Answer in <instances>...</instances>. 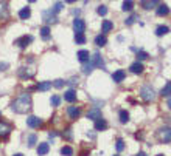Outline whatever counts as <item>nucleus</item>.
<instances>
[{
  "mask_svg": "<svg viewBox=\"0 0 171 156\" xmlns=\"http://www.w3.org/2000/svg\"><path fill=\"white\" fill-rule=\"evenodd\" d=\"M30 108H31V96L30 94H22V96H19L13 104H11V110L14 111V113H17V115H23V113H27V111H30Z\"/></svg>",
  "mask_w": 171,
  "mask_h": 156,
  "instance_id": "1",
  "label": "nucleus"
},
{
  "mask_svg": "<svg viewBox=\"0 0 171 156\" xmlns=\"http://www.w3.org/2000/svg\"><path fill=\"white\" fill-rule=\"evenodd\" d=\"M156 136H157V139H159L160 142H171V128L170 127H162V128H159L157 133H156Z\"/></svg>",
  "mask_w": 171,
  "mask_h": 156,
  "instance_id": "2",
  "label": "nucleus"
},
{
  "mask_svg": "<svg viewBox=\"0 0 171 156\" xmlns=\"http://www.w3.org/2000/svg\"><path fill=\"white\" fill-rule=\"evenodd\" d=\"M140 96H142V99H143V101L151 102V101H154V99H156V91H154L149 85H145V87L140 90Z\"/></svg>",
  "mask_w": 171,
  "mask_h": 156,
  "instance_id": "3",
  "label": "nucleus"
},
{
  "mask_svg": "<svg viewBox=\"0 0 171 156\" xmlns=\"http://www.w3.org/2000/svg\"><path fill=\"white\" fill-rule=\"evenodd\" d=\"M31 42H33V37H31V36H22V37H19L17 40H14V45L19 46V48H25V46H28Z\"/></svg>",
  "mask_w": 171,
  "mask_h": 156,
  "instance_id": "4",
  "label": "nucleus"
},
{
  "mask_svg": "<svg viewBox=\"0 0 171 156\" xmlns=\"http://www.w3.org/2000/svg\"><path fill=\"white\" fill-rule=\"evenodd\" d=\"M42 19L47 22V23H56V22H58V17H56V14H54L51 9L44 11V12H42Z\"/></svg>",
  "mask_w": 171,
  "mask_h": 156,
  "instance_id": "5",
  "label": "nucleus"
},
{
  "mask_svg": "<svg viewBox=\"0 0 171 156\" xmlns=\"http://www.w3.org/2000/svg\"><path fill=\"white\" fill-rule=\"evenodd\" d=\"M11 130H13V127H11L8 122H5V121H0V136H2V138L8 136V135L11 133Z\"/></svg>",
  "mask_w": 171,
  "mask_h": 156,
  "instance_id": "6",
  "label": "nucleus"
},
{
  "mask_svg": "<svg viewBox=\"0 0 171 156\" xmlns=\"http://www.w3.org/2000/svg\"><path fill=\"white\" fill-rule=\"evenodd\" d=\"M129 70H131V73H134V74H142L143 70H145V67H143V64H142L140 60H137V62H134V64L129 67Z\"/></svg>",
  "mask_w": 171,
  "mask_h": 156,
  "instance_id": "7",
  "label": "nucleus"
},
{
  "mask_svg": "<svg viewBox=\"0 0 171 156\" xmlns=\"http://www.w3.org/2000/svg\"><path fill=\"white\" fill-rule=\"evenodd\" d=\"M73 30H75V33H84L86 22L83 19H75L73 20Z\"/></svg>",
  "mask_w": 171,
  "mask_h": 156,
  "instance_id": "8",
  "label": "nucleus"
},
{
  "mask_svg": "<svg viewBox=\"0 0 171 156\" xmlns=\"http://www.w3.org/2000/svg\"><path fill=\"white\" fill-rule=\"evenodd\" d=\"M90 62L93 64V67H98V68H104V62L100 56V53H95L92 57H90Z\"/></svg>",
  "mask_w": 171,
  "mask_h": 156,
  "instance_id": "9",
  "label": "nucleus"
},
{
  "mask_svg": "<svg viewBox=\"0 0 171 156\" xmlns=\"http://www.w3.org/2000/svg\"><path fill=\"white\" fill-rule=\"evenodd\" d=\"M41 124H42V121H41L38 116H30L28 119H27V125H28L30 128H38Z\"/></svg>",
  "mask_w": 171,
  "mask_h": 156,
  "instance_id": "10",
  "label": "nucleus"
},
{
  "mask_svg": "<svg viewBox=\"0 0 171 156\" xmlns=\"http://www.w3.org/2000/svg\"><path fill=\"white\" fill-rule=\"evenodd\" d=\"M67 113H69V116H70V119H78L80 117V115H81V108L80 107H69V110H67Z\"/></svg>",
  "mask_w": 171,
  "mask_h": 156,
  "instance_id": "11",
  "label": "nucleus"
},
{
  "mask_svg": "<svg viewBox=\"0 0 171 156\" xmlns=\"http://www.w3.org/2000/svg\"><path fill=\"white\" fill-rule=\"evenodd\" d=\"M76 57H78V60L80 62H87V60H90V53L87 51V50H80L78 53H76Z\"/></svg>",
  "mask_w": 171,
  "mask_h": 156,
  "instance_id": "12",
  "label": "nucleus"
},
{
  "mask_svg": "<svg viewBox=\"0 0 171 156\" xmlns=\"http://www.w3.org/2000/svg\"><path fill=\"white\" fill-rule=\"evenodd\" d=\"M126 78V73L123 71V70H117L114 74H112V80L115 82V83H120V82H123Z\"/></svg>",
  "mask_w": 171,
  "mask_h": 156,
  "instance_id": "13",
  "label": "nucleus"
},
{
  "mask_svg": "<svg viewBox=\"0 0 171 156\" xmlns=\"http://www.w3.org/2000/svg\"><path fill=\"white\" fill-rule=\"evenodd\" d=\"M101 117V110L100 108H92V110H89V113H87V119H92V121H96V119H100Z\"/></svg>",
  "mask_w": 171,
  "mask_h": 156,
  "instance_id": "14",
  "label": "nucleus"
},
{
  "mask_svg": "<svg viewBox=\"0 0 171 156\" xmlns=\"http://www.w3.org/2000/svg\"><path fill=\"white\" fill-rule=\"evenodd\" d=\"M106 128H107V122H106V119L100 117V119L95 121V130H96V131H103V130H106Z\"/></svg>",
  "mask_w": 171,
  "mask_h": 156,
  "instance_id": "15",
  "label": "nucleus"
},
{
  "mask_svg": "<svg viewBox=\"0 0 171 156\" xmlns=\"http://www.w3.org/2000/svg\"><path fill=\"white\" fill-rule=\"evenodd\" d=\"M64 99L67 101V102H75L76 101V91L75 90H67L65 93H64Z\"/></svg>",
  "mask_w": 171,
  "mask_h": 156,
  "instance_id": "16",
  "label": "nucleus"
},
{
  "mask_svg": "<svg viewBox=\"0 0 171 156\" xmlns=\"http://www.w3.org/2000/svg\"><path fill=\"white\" fill-rule=\"evenodd\" d=\"M9 11H8V5L5 2H0V19H8Z\"/></svg>",
  "mask_w": 171,
  "mask_h": 156,
  "instance_id": "17",
  "label": "nucleus"
},
{
  "mask_svg": "<svg viewBox=\"0 0 171 156\" xmlns=\"http://www.w3.org/2000/svg\"><path fill=\"white\" fill-rule=\"evenodd\" d=\"M50 152V145L47 144V142H42V144H39V147H38V155L39 156H44L47 155Z\"/></svg>",
  "mask_w": 171,
  "mask_h": 156,
  "instance_id": "18",
  "label": "nucleus"
},
{
  "mask_svg": "<svg viewBox=\"0 0 171 156\" xmlns=\"http://www.w3.org/2000/svg\"><path fill=\"white\" fill-rule=\"evenodd\" d=\"M106 43H107L106 34H98V36L95 37V45H96V46H104Z\"/></svg>",
  "mask_w": 171,
  "mask_h": 156,
  "instance_id": "19",
  "label": "nucleus"
},
{
  "mask_svg": "<svg viewBox=\"0 0 171 156\" xmlns=\"http://www.w3.org/2000/svg\"><path fill=\"white\" fill-rule=\"evenodd\" d=\"M156 12H157V16H160V17H162V16H168V14H170V8H168L167 5H159Z\"/></svg>",
  "mask_w": 171,
  "mask_h": 156,
  "instance_id": "20",
  "label": "nucleus"
},
{
  "mask_svg": "<svg viewBox=\"0 0 171 156\" xmlns=\"http://www.w3.org/2000/svg\"><path fill=\"white\" fill-rule=\"evenodd\" d=\"M112 28H114V23H112L111 20H104V22H103V25H101V33H103V34H106V33H109Z\"/></svg>",
  "mask_w": 171,
  "mask_h": 156,
  "instance_id": "21",
  "label": "nucleus"
},
{
  "mask_svg": "<svg viewBox=\"0 0 171 156\" xmlns=\"http://www.w3.org/2000/svg\"><path fill=\"white\" fill-rule=\"evenodd\" d=\"M30 16H31V9L27 6V8H22L20 9V12H19V17L22 19V20H27V19H30Z\"/></svg>",
  "mask_w": 171,
  "mask_h": 156,
  "instance_id": "22",
  "label": "nucleus"
},
{
  "mask_svg": "<svg viewBox=\"0 0 171 156\" xmlns=\"http://www.w3.org/2000/svg\"><path fill=\"white\" fill-rule=\"evenodd\" d=\"M142 3H143V8L145 9H153L154 6L159 5V0H143Z\"/></svg>",
  "mask_w": 171,
  "mask_h": 156,
  "instance_id": "23",
  "label": "nucleus"
},
{
  "mask_svg": "<svg viewBox=\"0 0 171 156\" xmlns=\"http://www.w3.org/2000/svg\"><path fill=\"white\" fill-rule=\"evenodd\" d=\"M168 33H170V28L165 26V25H160V26H157V30H156V34H157L159 37H162V36H165V34H168Z\"/></svg>",
  "mask_w": 171,
  "mask_h": 156,
  "instance_id": "24",
  "label": "nucleus"
},
{
  "mask_svg": "<svg viewBox=\"0 0 171 156\" xmlns=\"http://www.w3.org/2000/svg\"><path fill=\"white\" fill-rule=\"evenodd\" d=\"M93 68H95V67H93V64H92L90 60H87V62H84V67H83V73H84V74H90V73L93 71Z\"/></svg>",
  "mask_w": 171,
  "mask_h": 156,
  "instance_id": "25",
  "label": "nucleus"
},
{
  "mask_svg": "<svg viewBox=\"0 0 171 156\" xmlns=\"http://www.w3.org/2000/svg\"><path fill=\"white\" fill-rule=\"evenodd\" d=\"M39 33H41V37H42L44 40L50 39V28H48V26H42V28L39 30Z\"/></svg>",
  "mask_w": 171,
  "mask_h": 156,
  "instance_id": "26",
  "label": "nucleus"
},
{
  "mask_svg": "<svg viewBox=\"0 0 171 156\" xmlns=\"http://www.w3.org/2000/svg\"><path fill=\"white\" fill-rule=\"evenodd\" d=\"M33 71H27V68H20L19 70V76L20 78H23V79H28V78H33Z\"/></svg>",
  "mask_w": 171,
  "mask_h": 156,
  "instance_id": "27",
  "label": "nucleus"
},
{
  "mask_svg": "<svg viewBox=\"0 0 171 156\" xmlns=\"http://www.w3.org/2000/svg\"><path fill=\"white\" fill-rule=\"evenodd\" d=\"M61 155L62 156H72L73 155V149H72L70 145H64V147L61 149Z\"/></svg>",
  "mask_w": 171,
  "mask_h": 156,
  "instance_id": "28",
  "label": "nucleus"
},
{
  "mask_svg": "<svg viewBox=\"0 0 171 156\" xmlns=\"http://www.w3.org/2000/svg\"><path fill=\"white\" fill-rule=\"evenodd\" d=\"M75 42H76L78 45H83V43H86L84 33H75Z\"/></svg>",
  "mask_w": 171,
  "mask_h": 156,
  "instance_id": "29",
  "label": "nucleus"
},
{
  "mask_svg": "<svg viewBox=\"0 0 171 156\" xmlns=\"http://www.w3.org/2000/svg\"><path fill=\"white\" fill-rule=\"evenodd\" d=\"M36 88H38L39 91H47V90H50V88H51V82H41Z\"/></svg>",
  "mask_w": 171,
  "mask_h": 156,
  "instance_id": "30",
  "label": "nucleus"
},
{
  "mask_svg": "<svg viewBox=\"0 0 171 156\" xmlns=\"http://www.w3.org/2000/svg\"><path fill=\"white\" fill-rule=\"evenodd\" d=\"M120 122L122 124H128L129 122V113L126 110H122L120 111Z\"/></svg>",
  "mask_w": 171,
  "mask_h": 156,
  "instance_id": "31",
  "label": "nucleus"
},
{
  "mask_svg": "<svg viewBox=\"0 0 171 156\" xmlns=\"http://www.w3.org/2000/svg\"><path fill=\"white\" fill-rule=\"evenodd\" d=\"M132 8H134V2L132 0H125L123 2V6H122L123 11H132Z\"/></svg>",
  "mask_w": 171,
  "mask_h": 156,
  "instance_id": "32",
  "label": "nucleus"
},
{
  "mask_svg": "<svg viewBox=\"0 0 171 156\" xmlns=\"http://www.w3.org/2000/svg\"><path fill=\"white\" fill-rule=\"evenodd\" d=\"M160 94H162V96H170V94H171V80L167 83V85H165V87H163V88H162Z\"/></svg>",
  "mask_w": 171,
  "mask_h": 156,
  "instance_id": "33",
  "label": "nucleus"
},
{
  "mask_svg": "<svg viewBox=\"0 0 171 156\" xmlns=\"http://www.w3.org/2000/svg\"><path fill=\"white\" fill-rule=\"evenodd\" d=\"M125 141L123 139H117V142H115V149H117V152H123L125 150Z\"/></svg>",
  "mask_w": 171,
  "mask_h": 156,
  "instance_id": "34",
  "label": "nucleus"
},
{
  "mask_svg": "<svg viewBox=\"0 0 171 156\" xmlns=\"http://www.w3.org/2000/svg\"><path fill=\"white\" fill-rule=\"evenodd\" d=\"M137 19H138V16H135V14H132L131 17H128V19L125 20V25H126V26H131V25H132V23H134V22L137 20Z\"/></svg>",
  "mask_w": 171,
  "mask_h": 156,
  "instance_id": "35",
  "label": "nucleus"
},
{
  "mask_svg": "<svg viewBox=\"0 0 171 156\" xmlns=\"http://www.w3.org/2000/svg\"><path fill=\"white\" fill-rule=\"evenodd\" d=\"M148 57H149V54H148L146 51H138V53H137V59H138V60H146Z\"/></svg>",
  "mask_w": 171,
  "mask_h": 156,
  "instance_id": "36",
  "label": "nucleus"
},
{
  "mask_svg": "<svg viewBox=\"0 0 171 156\" xmlns=\"http://www.w3.org/2000/svg\"><path fill=\"white\" fill-rule=\"evenodd\" d=\"M62 6H64V3H62V2H58V3H54V6H53V9H51V11H53L54 14H58V12L62 9Z\"/></svg>",
  "mask_w": 171,
  "mask_h": 156,
  "instance_id": "37",
  "label": "nucleus"
},
{
  "mask_svg": "<svg viewBox=\"0 0 171 156\" xmlns=\"http://www.w3.org/2000/svg\"><path fill=\"white\" fill-rule=\"evenodd\" d=\"M96 12H98L100 16H106V14H107V8H106L104 5H100V6L96 8Z\"/></svg>",
  "mask_w": 171,
  "mask_h": 156,
  "instance_id": "38",
  "label": "nucleus"
},
{
  "mask_svg": "<svg viewBox=\"0 0 171 156\" xmlns=\"http://www.w3.org/2000/svg\"><path fill=\"white\" fill-rule=\"evenodd\" d=\"M36 142H38V138H36V135H30V136H28V147H33Z\"/></svg>",
  "mask_w": 171,
  "mask_h": 156,
  "instance_id": "39",
  "label": "nucleus"
},
{
  "mask_svg": "<svg viewBox=\"0 0 171 156\" xmlns=\"http://www.w3.org/2000/svg\"><path fill=\"white\" fill-rule=\"evenodd\" d=\"M61 104V97L59 96H51V105L53 107H58Z\"/></svg>",
  "mask_w": 171,
  "mask_h": 156,
  "instance_id": "40",
  "label": "nucleus"
},
{
  "mask_svg": "<svg viewBox=\"0 0 171 156\" xmlns=\"http://www.w3.org/2000/svg\"><path fill=\"white\" fill-rule=\"evenodd\" d=\"M64 83H67V82H64L62 79H56V80L53 82V85H54L56 88H62V87H64Z\"/></svg>",
  "mask_w": 171,
  "mask_h": 156,
  "instance_id": "41",
  "label": "nucleus"
},
{
  "mask_svg": "<svg viewBox=\"0 0 171 156\" xmlns=\"http://www.w3.org/2000/svg\"><path fill=\"white\" fill-rule=\"evenodd\" d=\"M8 68V64L6 62H3V64H0V71H5Z\"/></svg>",
  "mask_w": 171,
  "mask_h": 156,
  "instance_id": "42",
  "label": "nucleus"
},
{
  "mask_svg": "<svg viewBox=\"0 0 171 156\" xmlns=\"http://www.w3.org/2000/svg\"><path fill=\"white\" fill-rule=\"evenodd\" d=\"M135 156H148V155H146L145 152H138V153H137V155H135Z\"/></svg>",
  "mask_w": 171,
  "mask_h": 156,
  "instance_id": "43",
  "label": "nucleus"
},
{
  "mask_svg": "<svg viewBox=\"0 0 171 156\" xmlns=\"http://www.w3.org/2000/svg\"><path fill=\"white\" fill-rule=\"evenodd\" d=\"M65 2H67V3H75L76 0H65Z\"/></svg>",
  "mask_w": 171,
  "mask_h": 156,
  "instance_id": "44",
  "label": "nucleus"
},
{
  "mask_svg": "<svg viewBox=\"0 0 171 156\" xmlns=\"http://www.w3.org/2000/svg\"><path fill=\"white\" fill-rule=\"evenodd\" d=\"M167 105H168V108H170V110H171V99H170V101H168V104H167Z\"/></svg>",
  "mask_w": 171,
  "mask_h": 156,
  "instance_id": "45",
  "label": "nucleus"
},
{
  "mask_svg": "<svg viewBox=\"0 0 171 156\" xmlns=\"http://www.w3.org/2000/svg\"><path fill=\"white\" fill-rule=\"evenodd\" d=\"M14 156H23V155H22V153H16Z\"/></svg>",
  "mask_w": 171,
  "mask_h": 156,
  "instance_id": "46",
  "label": "nucleus"
},
{
  "mask_svg": "<svg viewBox=\"0 0 171 156\" xmlns=\"http://www.w3.org/2000/svg\"><path fill=\"white\" fill-rule=\"evenodd\" d=\"M28 2H30V3H33V2H36V0H28Z\"/></svg>",
  "mask_w": 171,
  "mask_h": 156,
  "instance_id": "47",
  "label": "nucleus"
},
{
  "mask_svg": "<svg viewBox=\"0 0 171 156\" xmlns=\"http://www.w3.org/2000/svg\"><path fill=\"white\" fill-rule=\"evenodd\" d=\"M157 156H163V155H157Z\"/></svg>",
  "mask_w": 171,
  "mask_h": 156,
  "instance_id": "48",
  "label": "nucleus"
},
{
  "mask_svg": "<svg viewBox=\"0 0 171 156\" xmlns=\"http://www.w3.org/2000/svg\"><path fill=\"white\" fill-rule=\"evenodd\" d=\"M0 116H2V113H0Z\"/></svg>",
  "mask_w": 171,
  "mask_h": 156,
  "instance_id": "49",
  "label": "nucleus"
},
{
  "mask_svg": "<svg viewBox=\"0 0 171 156\" xmlns=\"http://www.w3.org/2000/svg\"><path fill=\"white\" fill-rule=\"evenodd\" d=\"M115 156H118V155H115Z\"/></svg>",
  "mask_w": 171,
  "mask_h": 156,
  "instance_id": "50",
  "label": "nucleus"
}]
</instances>
